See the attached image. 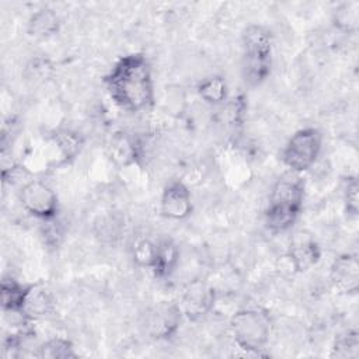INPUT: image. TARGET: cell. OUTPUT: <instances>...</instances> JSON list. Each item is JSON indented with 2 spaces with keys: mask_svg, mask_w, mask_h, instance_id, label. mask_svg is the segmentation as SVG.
<instances>
[{
  "mask_svg": "<svg viewBox=\"0 0 359 359\" xmlns=\"http://www.w3.org/2000/svg\"><path fill=\"white\" fill-rule=\"evenodd\" d=\"M102 83L112 102L126 112L136 114L154 107L151 65L143 53H128L116 59Z\"/></svg>",
  "mask_w": 359,
  "mask_h": 359,
  "instance_id": "obj_1",
  "label": "cell"
},
{
  "mask_svg": "<svg viewBox=\"0 0 359 359\" xmlns=\"http://www.w3.org/2000/svg\"><path fill=\"white\" fill-rule=\"evenodd\" d=\"M306 195V184L300 174L286 172L276 180L269 192L264 222L269 231L283 233L299 219Z\"/></svg>",
  "mask_w": 359,
  "mask_h": 359,
  "instance_id": "obj_2",
  "label": "cell"
},
{
  "mask_svg": "<svg viewBox=\"0 0 359 359\" xmlns=\"http://www.w3.org/2000/svg\"><path fill=\"white\" fill-rule=\"evenodd\" d=\"M272 55V32L259 24L248 25L241 36V70L248 86H261L269 77Z\"/></svg>",
  "mask_w": 359,
  "mask_h": 359,
  "instance_id": "obj_3",
  "label": "cell"
},
{
  "mask_svg": "<svg viewBox=\"0 0 359 359\" xmlns=\"http://www.w3.org/2000/svg\"><path fill=\"white\" fill-rule=\"evenodd\" d=\"M229 328L234 344L245 355L265 356L262 351L272 332V320L268 311L257 307L241 309L231 316Z\"/></svg>",
  "mask_w": 359,
  "mask_h": 359,
  "instance_id": "obj_4",
  "label": "cell"
},
{
  "mask_svg": "<svg viewBox=\"0 0 359 359\" xmlns=\"http://www.w3.org/2000/svg\"><path fill=\"white\" fill-rule=\"evenodd\" d=\"M321 149V132L314 126H306L289 137L280 151V160L290 172L302 174L316 164Z\"/></svg>",
  "mask_w": 359,
  "mask_h": 359,
  "instance_id": "obj_5",
  "label": "cell"
},
{
  "mask_svg": "<svg viewBox=\"0 0 359 359\" xmlns=\"http://www.w3.org/2000/svg\"><path fill=\"white\" fill-rule=\"evenodd\" d=\"M20 202L27 213L38 220H55L59 213V199L53 188L42 180H29L20 189Z\"/></svg>",
  "mask_w": 359,
  "mask_h": 359,
  "instance_id": "obj_6",
  "label": "cell"
},
{
  "mask_svg": "<svg viewBox=\"0 0 359 359\" xmlns=\"http://www.w3.org/2000/svg\"><path fill=\"white\" fill-rule=\"evenodd\" d=\"M84 139L80 133L70 129L55 130L45 139L41 150L48 168H57L70 164L81 151Z\"/></svg>",
  "mask_w": 359,
  "mask_h": 359,
  "instance_id": "obj_7",
  "label": "cell"
},
{
  "mask_svg": "<svg viewBox=\"0 0 359 359\" xmlns=\"http://www.w3.org/2000/svg\"><path fill=\"white\" fill-rule=\"evenodd\" d=\"M216 297V290L212 285L201 279H194L184 286L178 306L184 317L189 320H199L213 310Z\"/></svg>",
  "mask_w": 359,
  "mask_h": 359,
  "instance_id": "obj_8",
  "label": "cell"
},
{
  "mask_svg": "<svg viewBox=\"0 0 359 359\" xmlns=\"http://www.w3.org/2000/svg\"><path fill=\"white\" fill-rule=\"evenodd\" d=\"M184 314L175 302H158L146 314V332L154 339L174 337L181 325Z\"/></svg>",
  "mask_w": 359,
  "mask_h": 359,
  "instance_id": "obj_9",
  "label": "cell"
},
{
  "mask_svg": "<svg viewBox=\"0 0 359 359\" xmlns=\"http://www.w3.org/2000/svg\"><path fill=\"white\" fill-rule=\"evenodd\" d=\"M194 209L192 195L188 185L181 180L170 181L160 196V213L170 220H184Z\"/></svg>",
  "mask_w": 359,
  "mask_h": 359,
  "instance_id": "obj_10",
  "label": "cell"
},
{
  "mask_svg": "<svg viewBox=\"0 0 359 359\" xmlns=\"http://www.w3.org/2000/svg\"><path fill=\"white\" fill-rule=\"evenodd\" d=\"M330 279L339 293L356 294L359 289L358 257L351 252L338 255L330 266Z\"/></svg>",
  "mask_w": 359,
  "mask_h": 359,
  "instance_id": "obj_11",
  "label": "cell"
},
{
  "mask_svg": "<svg viewBox=\"0 0 359 359\" xmlns=\"http://www.w3.org/2000/svg\"><path fill=\"white\" fill-rule=\"evenodd\" d=\"M108 157L119 168L136 165L142 157L140 143L135 136L126 132H118L109 139Z\"/></svg>",
  "mask_w": 359,
  "mask_h": 359,
  "instance_id": "obj_12",
  "label": "cell"
},
{
  "mask_svg": "<svg viewBox=\"0 0 359 359\" xmlns=\"http://www.w3.org/2000/svg\"><path fill=\"white\" fill-rule=\"evenodd\" d=\"M296 272H303L316 265L321 258L318 243L306 233H299L293 237L289 250L286 251Z\"/></svg>",
  "mask_w": 359,
  "mask_h": 359,
  "instance_id": "obj_13",
  "label": "cell"
},
{
  "mask_svg": "<svg viewBox=\"0 0 359 359\" xmlns=\"http://www.w3.org/2000/svg\"><path fill=\"white\" fill-rule=\"evenodd\" d=\"M31 289H32V285L22 283L11 276L4 278L1 280V286H0L3 313L25 316L24 307H25V303H27Z\"/></svg>",
  "mask_w": 359,
  "mask_h": 359,
  "instance_id": "obj_14",
  "label": "cell"
},
{
  "mask_svg": "<svg viewBox=\"0 0 359 359\" xmlns=\"http://www.w3.org/2000/svg\"><path fill=\"white\" fill-rule=\"evenodd\" d=\"M62 21L59 14L49 7H43L31 14L27 22V32L35 39H48L56 35Z\"/></svg>",
  "mask_w": 359,
  "mask_h": 359,
  "instance_id": "obj_15",
  "label": "cell"
},
{
  "mask_svg": "<svg viewBox=\"0 0 359 359\" xmlns=\"http://www.w3.org/2000/svg\"><path fill=\"white\" fill-rule=\"evenodd\" d=\"M178 264H180L178 245L171 238L158 240L156 261L151 268L153 275L160 280H165L175 272Z\"/></svg>",
  "mask_w": 359,
  "mask_h": 359,
  "instance_id": "obj_16",
  "label": "cell"
},
{
  "mask_svg": "<svg viewBox=\"0 0 359 359\" xmlns=\"http://www.w3.org/2000/svg\"><path fill=\"white\" fill-rule=\"evenodd\" d=\"M53 311V300L43 287L38 285H32V289L28 294L25 307H24V314L29 320H35L39 317H45Z\"/></svg>",
  "mask_w": 359,
  "mask_h": 359,
  "instance_id": "obj_17",
  "label": "cell"
},
{
  "mask_svg": "<svg viewBox=\"0 0 359 359\" xmlns=\"http://www.w3.org/2000/svg\"><path fill=\"white\" fill-rule=\"evenodd\" d=\"M34 356L41 359H70L76 358L77 353L70 339L63 337H53L38 345Z\"/></svg>",
  "mask_w": 359,
  "mask_h": 359,
  "instance_id": "obj_18",
  "label": "cell"
},
{
  "mask_svg": "<svg viewBox=\"0 0 359 359\" xmlns=\"http://www.w3.org/2000/svg\"><path fill=\"white\" fill-rule=\"evenodd\" d=\"M332 25L344 34H355L359 28V1L341 3L332 13Z\"/></svg>",
  "mask_w": 359,
  "mask_h": 359,
  "instance_id": "obj_19",
  "label": "cell"
},
{
  "mask_svg": "<svg viewBox=\"0 0 359 359\" xmlns=\"http://www.w3.org/2000/svg\"><path fill=\"white\" fill-rule=\"evenodd\" d=\"M196 91H198V95L206 104L219 105L227 100L229 88H227L226 80L222 76L215 74V76H209L205 80H202L198 84Z\"/></svg>",
  "mask_w": 359,
  "mask_h": 359,
  "instance_id": "obj_20",
  "label": "cell"
},
{
  "mask_svg": "<svg viewBox=\"0 0 359 359\" xmlns=\"http://www.w3.org/2000/svg\"><path fill=\"white\" fill-rule=\"evenodd\" d=\"M332 358L339 359H358L359 356V335L356 331H345L339 334L332 345Z\"/></svg>",
  "mask_w": 359,
  "mask_h": 359,
  "instance_id": "obj_21",
  "label": "cell"
},
{
  "mask_svg": "<svg viewBox=\"0 0 359 359\" xmlns=\"http://www.w3.org/2000/svg\"><path fill=\"white\" fill-rule=\"evenodd\" d=\"M157 252V243L151 241L147 237L137 238L132 245V258L133 262L140 268H147L151 271Z\"/></svg>",
  "mask_w": 359,
  "mask_h": 359,
  "instance_id": "obj_22",
  "label": "cell"
},
{
  "mask_svg": "<svg viewBox=\"0 0 359 359\" xmlns=\"http://www.w3.org/2000/svg\"><path fill=\"white\" fill-rule=\"evenodd\" d=\"M345 212L351 217H356L359 212V182L356 177H348L344 184Z\"/></svg>",
  "mask_w": 359,
  "mask_h": 359,
  "instance_id": "obj_23",
  "label": "cell"
},
{
  "mask_svg": "<svg viewBox=\"0 0 359 359\" xmlns=\"http://www.w3.org/2000/svg\"><path fill=\"white\" fill-rule=\"evenodd\" d=\"M53 74L52 63L45 57H34L25 67L27 79L35 83H43Z\"/></svg>",
  "mask_w": 359,
  "mask_h": 359,
  "instance_id": "obj_24",
  "label": "cell"
}]
</instances>
